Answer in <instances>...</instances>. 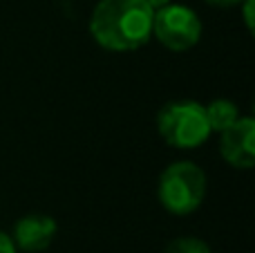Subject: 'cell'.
Listing matches in <instances>:
<instances>
[{"label": "cell", "instance_id": "cell-1", "mask_svg": "<svg viewBox=\"0 0 255 253\" xmlns=\"http://www.w3.org/2000/svg\"><path fill=\"white\" fill-rule=\"evenodd\" d=\"M152 16L145 0H99L90 16V36L110 52H134L152 38Z\"/></svg>", "mask_w": 255, "mask_h": 253}, {"label": "cell", "instance_id": "cell-2", "mask_svg": "<svg viewBox=\"0 0 255 253\" xmlns=\"http://www.w3.org/2000/svg\"><path fill=\"white\" fill-rule=\"evenodd\" d=\"M159 204L172 215H188L206 197V173L195 161L181 159L163 168L157 184Z\"/></svg>", "mask_w": 255, "mask_h": 253}, {"label": "cell", "instance_id": "cell-3", "mask_svg": "<svg viewBox=\"0 0 255 253\" xmlns=\"http://www.w3.org/2000/svg\"><path fill=\"white\" fill-rule=\"evenodd\" d=\"M157 130L168 146L179 150H193L213 134L204 106L190 99L166 103L157 115Z\"/></svg>", "mask_w": 255, "mask_h": 253}, {"label": "cell", "instance_id": "cell-4", "mask_svg": "<svg viewBox=\"0 0 255 253\" xmlns=\"http://www.w3.org/2000/svg\"><path fill=\"white\" fill-rule=\"evenodd\" d=\"M152 36L170 52H188L202 38V20L190 7L170 2L154 11Z\"/></svg>", "mask_w": 255, "mask_h": 253}, {"label": "cell", "instance_id": "cell-5", "mask_svg": "<svg viewBox=\"0 0 255 253\" xmlns=\"http://www.w3.org/2000/svg\"><path fill=\"white\" fill-rule=\"evenodd\" d=\"M222 159L238 170H251L255 166V121L253 117H240L233 126L220 132Z\"/></svg>", "mask_w": 255, "mask_h": 253}, {"label": "cell", "instance_id": "cell-6", "mask_svg": "<svg viewBox=\"0 0 255 253\" xmlns=\"http://www.w3.org/2000/svg\"><path fill=\"white\" fill-rule=\"evenodd\" d=\"M56 233H58V224L52 215L29 213L13 224L11 240L18 251L40 253L52 245Z\"/></svg>", "mask_w": 255, "mask_h": 253}, {"label": "cell", "instance_id": "cell-7", "mask_svg": "<svg viewBox=\"0 0 255 253\" xmlns=\"http://www.w3.org/2000/svg\"><path fill=\"white\" fill-rule=\"evenodd\" d=\"M204 110H206L211 132H224L229 126H233L240 119V108L229 99H215L208 106H204Z\"/></svg>", "mask_w": 255, "mask_h": 253}, {"label": "cell", "instance_id": "cell-8", "mask_svg": "<svg viewBox=\"0 0 255 253\" xmlns=\"http://www.w3.org/2000/svg\"><path fill=\"white\" fill-rule=\"evenodd\" d=\"M166 253H211V247L195 236H179L168 242Z\"/></svg>", "mask_w": 255, "mask_h": 253}, {"label": "cell", "instance_id": "cell-9", "mask_svg": "<svg viewBox=\"0 0 255 253\" xmlns=\"http://www.w3.org/2000/svg\"><path fill=\"white\" fill-rule=\"evenodd\" d=\"M0 253H18L11 236H7L4 231H0Z\"/></svg>", "mask_w": 255, "mask_h": 253}, {"label": "cell", "instance_id": "cell-10", "mask_svg": "<svg viewBox=\"0 0 255 253\" xmlns=\"http://www.w3.org/2000/svg\"><path fill=\"white\" fill-rule=\"evenodd\" d=\"M206 2L213 4V7L229 9V7H240V2H242V0H206Z\"/></svg>", "mask_w": 255, "mask_h": 253}, {"label": "cell", "instance_id": "cell-11", "mask_svg": "<svg viewBox=\"0 0 255 253\" xmlns=\"http://www.w3.org/2000/svg\"><path fill=\"white\" fill-rule=\"evenodd\" d=\"M145 2L150 4V9H152V11H159V9H163L166 4H170L172 0H145Z\"/></svg>", "mask_w": 255, "mask_h": 253}]
</instances>
